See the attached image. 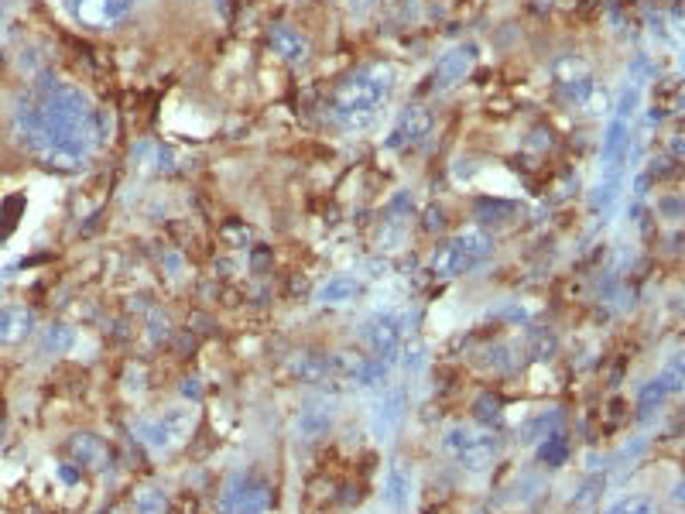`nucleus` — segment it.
I'll return each instance as SVG.
<instances>
[{"label":"nucleus","mask_w":685,"mask_h":514,"mask_svg":"<svg viewBox=\"0 0 685 514\" xmlns=\"http://www.w3.org/2000/svg\"><path fill=\"white\" fill-rule=\"evenodd\" d=\"M14 141L38 162L79 168L100 148V114L93 100L62 79H38L14 103Z\"/></svg>","instance_id":"obj_1"},{"label":"nucleus","mask_w":685,"mask_h":514,"mask_svg":"<svg viewBox=\"0 0 685 514\" xmlns=\"http://www.w3.org/2000/svg\"><path fill=\"white\" fill-rule=\"evenodd\" d=\"M641 103V83L627 79L624 90L617 96V107L607 120V134H603L600 148V186L593 189V210L607 213L620 196V182H624V165L631 155V131H634V114Z\"/></svg>","instance_id":"obj_2"},{"label":"nucleus","mask_w":685,"mask_h":514,"mask_svg":"<svg viewBox=\"0 0 685 514\" xmlns=\"http://www.w3.org/2000/svg\"><path fill=\"white\" fill-rule=\"evenodd\" d=\"M394 90V69L391 66H364L333 93L329 103V120L340 124L343 131H367L381 117L384 103L391 100Z\"/></svg>","instance_id":"obj_3"},{"label":"nucleus","mask_w":685,"mask_h":514,"mask_svg":"<svg viewBox=\"0 0 685 514\" xmlns=\"http://www.w3.org/2000/svg\"><path fill=\"white\" fill-rule=\"evenodd\" d=\"M490 254H494V240H490L487 230L466 227L449 237L446 244L432 254V275H439V278L466 275V271L480 268Z\"/></svg>","instance_id":"obj_4"},{"label":"nucleus","mask_w":685,"mask_h":514,"mask_svg":"<svg viewBox=\"0 0 685 514\" xmlns=\"http://www.w3.org/2000/svg\"><path fill=\"white\" fill-rule=\"evenodd\" d=\"M131 429L151 453H172L196 429V412L192 408H168V412L151 415V419H137Z\"/></svg>","instance_id":"obj_5"},{"label":"nucleus","mask_w":685,"mask_h":514,"mask_svg":"<svg viewBox=\"0 0 685 514\" xmlns=\"http://www.w3.org/2000/svg\"><path fill=\"white\" fill-rule=\"evenodd\" d=\"M408 323L411 319L405 309H377L374 316H367L364 326H360V340L367 343L374 357H384L394 364L408 340Z\"/></svg>","instance_id":"obj_6"},{"label":"nucleus","mask_w":685,"mask_h":514,"mask_svg":"<svg viewBox=\"0 0 685 514\" xmlns=\"http://www.w3.org/2000/svg\"><path fill=\"white\" fill-rule=\"evenodd\" d=\"M442 449H446L456 463H463V467L483 470L487 463L497 460L501 439H497L494 432L470 429V425H449V429L442 432Z\"/></svg>","instance_id":"obj_7"},{"label":"nucleus","mask_w":685,"mask_h":514,"mask_svg":"<svg viewBox=\"0 0 685 514\" xmlns=\"http://www.w3.org/2000/svg\"><path fill=\"white\" fill-rule=\"evenodd\" d=\"M405 408H408L405 388H401V384L384 388L381 384V395L370 401V412H367L370 436H374L377 443H391V439L398 436L401 422H405Z\"/></svg>","instance_id":"obj_8"},{"label":"nucleus","mask_w":685,"mask_h":514,"mask_svg":"<svg viewBox=\"0 0 685 514\" xmlns=\"http://www.w3.org/2000/svg\"><path fill=\"white\" fill-rule=\"evenodd\" d=\"M271 504V487L254 473H237L227 484L223 494V508L227 511H264Z\"/></svg>","instance_id":"obj_9"},{"label":"nucleus","mask_w":685,"mask_h":514,"mask_svg":"<svg viewBox=\"0 0 685 514\" xmlns=\"http://www.w3.org/2000/svg\"><path fill=\"white\" fill-rule=\"evenodd\" d=\"M432 131V114L425 107H408L401 110L398 120H394L388 141H384V148L388 151H405V148H415V144H422L429 138Z\"/></svg>","instance_id":"obj_10"},{"label":"nucleus","mask_w":685,"mask_h":514,"mask_svg":"<svg viewBox=\"0 0 685 514\" xmlns=\"http://www.w3.org/2000/svg\"><path fill=\"white\" fill-rule=\"evenodd\" d=\"M477 52L480 48L473 42H463V45H453L446 55L439 59V66H435V90L446 93L453 90L456 83H463L466 76H470V69L477 66Z\"/></svg>","instance_id":"obj_11"},{"label":"nucleus","mask_w":685,"mask_h":514,"mask_svg":"<svg viewBox=\"0 0 685 514\" xmlns=\"http://www.w3.org/2000/svg\"><path fill=\"white\" fill-rule=\"evenodd\" d=\"M69 14L79 24H90V28H107L124 18L134 7V0H66Z\"/></svg>","instance_id":"obj_12"},{"label":"nucleus","mask_w":685,"mask_h":514,"mask_svg":"<svg viewBox=\"0 0 685 514\" xmlns=\"http://www.w3.org/2000/svg\"><path fill=\"white\" fill-rule=\"evenodd\" d=\"M336 422V412H333V401L326 398H312L302 405V412H298L295 419V432L298 439H305V443H312V439H322L329 429H333Z\"/></svg>","instance_id":"obj_13"},{"label":"nucleus","mask_w":685,"mask_h":514,"mask_svg":"<svg viewBox=\"0 0 685 514\" xmlns=\"http://www.w3.org/2000/svg\"><path fill=\"white\" fill-rule=\"evenodd\" d=\"M381 494L388 508H411V501H415V470L405 467V463H391L388 473H384Z\"/></svg>","instance_id":"obj_14"},{"label":"nucleus","mask_w":685,"mask_h":514,"mask_svg":"<svg viewBox=\"0 0 685 514\" xmlns=\"http://www.w3.org/2000/svg\"><path fill=\"white\" fill-rule=\"evenodd\" d=\"M35 333V312L24 305H4L0 309V347H21Z\"/></svg>","instance_id":"obj_15"},{"label":"nucleus","mask_w":685,"mask_h":514,"mask_svg":"<svg viewBox=\"0 0 685 514\" xmlns=\"http://www.w3.org/2000/svg\"><path fill=\"white\" fill-rule=\"evenodd\" d=\"M360 295V281L353 275H333L329 281H322L316 302L319 305H350Z\"/></svg>","instance_id":"obj_16"},{"label":"nucleus","mask_w":685,"mask_h":514,"mask_svg":"<svg viewBox=\"0 0 685 514\" xmlns=\"http://www.w3.org/2000/svg\"><path fill=\"white\" fill-rule=\"evenodd\" d=\"M268 42H271L274 52H278L281 59H288V62H305V59H309V42H305V38L298 35L295 28H285V24H278V28H271Z\"/></svg>","instance_id":"obj_17"},{"label":"nucleus","mask_w":685,"mask_h":514,"mask_svg":"<svg viewBox=\"0 0 685 514\" xmlns=\"http://www.w3.org/2000/svg\"><path fill=\"white\" fill-rule=\"evenodd\" d=\"M555 425H559V412H555V408H545V412H535L525 425H521V436H525V443H538V439L552 436Z\"/></svg>","instance_id":"obj_18"},{"label":"nucleus","mask_w":685,"mask_h":514,"mask_svg":"<svg viewBox=\"0 0 685 514\" xmlns=\"http://www.w3.org/2000/svg\"><path fill=\"white\" fill-rule=\"evenodd\" d=\"M72 449H76V456L83 460V467L100 470L103 463H107V449H103V443L96 436H79L76 443H72Z\"/></svg>","instance_id":"obj_19"},{"label":"nucleus","mask_w":685,"mask_h":514,"mask_svg":"<svg viewBox=\"0 0 685 514\" xmlns=\"http://www.w3.org/2000/svg\"><path fill=\"white\" fill-rule=\"evenodd\" d=\"M76 343V333L69 326H48L42 333V353H66Z\"/></svg>","instance_id":"obj_20"},{"label":"nucleus","mask_w":685,"mask_h":514,"mask_svg":"<svg viewBox=\"0 0 685 514\" xmlns=\"http://www.w3.org/2000/svg\"><path fill=\"white\" fill-rule=\"evenodd\" d=\"M528 353L535 360H548L555 353V336L548 329H531L528 333Z\"/></svg>","instance_id":"obj_21"},{"label":"nucleus","mask_w":685,"mask_h":514,"mask_svg":"<svg viewBox=\"0 0 685 514\" xmlns=\"http://www.w3.org/2000/svg\"><path fill=\"white\" fill-rule=\"evenodd\" d=\"M542 460L548 463V467H559V463L566 460V439H562L559 432H552V436H545Z\"/></svg>","instance_id":"obj_22"},{"label":"nucleus","mask_w":685,"mask_h":514,"mask_svg":"<svg viewBox=\"0 0 685 514\" xmlns=\"http://www.w3.org/2000/svg\"><path fill=\"white\" fill-rule=\"evenodd\" d=\"M658 377H662L668 388H672V395H679V391H682V357H672V360H668L665 371L658 374Z\"/></svg>","instance_id":"obj_23"},{"label":"nucleus","mask_w":685,"mask_h":514,"mask_svg":"<svg viewBox=\"0 0 685 514\" xmlns=\"http://www.w3.org/2000/svg\"><path fill=\"white\" fill-rule=\"evenodd\" d=\"M507 353H511V347H504V343L490 347V350H487V357H494V360H487L483 367H494V371H511V367H514V357H507Z\"/></svg>","instance_id":"obj_24"},{"label":"nucleus","mask_w":685,"mask_h":514,"mask_svg":"<svg viewBox=\"0 0 685 514\" xmlns=\"http://www.w3.org/2000/svg\"><path fill=\"white\" fill-rule=\"evenodd\" d=\"M614 511H655V501H644V497H627V501L614 504Z\"/></svg>","instance_id":"obj_25"},{"label":"nucleus","mask_w":685,"mask_h":514,"mask_svg":"<svg viewBox=\"0 0 685 514\" xmlns=\"http://www.w3.org/2000/svg\"><path fill=\"white\" fill-rule=\"evenodd\" d=\"M374 7H377V0H350V11L357 14V18H367Z\"/></svg>","instance_id":"obj_26"},{"label":"nucleus","mask_w":685,"mask_h":514,"mask_svg":"<svg viewBox=\"0 0 685 514\" xmlns=\"http://www.w3.org/2000/svg\"><path fill=\"white\" fill-rule=\"evenodd\" d=\"M137 508H165V497H141Z\"/></svg>","instance_id":"obj_27"},{"label":"nucleus","mask_w":685,"mask_h":514,"mask_svg":"<svg viewBox=\"0 0 685 514\" xmlns=\"http://www.w3.org/2000/svg\"><path fill=\"white\" fill-rule=\"evenodd\" d=\"M0 24H4V11H0Z\"/></svg>","instance_id":"obj_28"}]
</instances>
